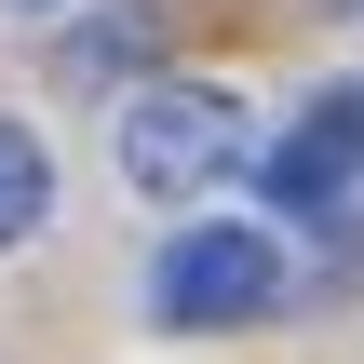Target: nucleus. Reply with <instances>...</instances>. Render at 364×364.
Returning a JSON list of instances; mask_svg holds the SVG:
<instances>
[{
    "label": "nucleus",
    "mask_w": 364,
    "mask_h": 364,
    "mask_svg": "<svg viewBox=\"0 0 364 364\" xmlns=\"http://www.w3.org/2000/svg\"><path fill=\"white\" fill-rule=\"evenodd\" d=\"M257 189L297 243H324L338 270H364V81H324L284 108V135L257 149Z\"/></svg>",
    "instance_id": "nucleus-1"
},
{
    "label": "nucleus",
    "mask_w": 364,
    "mask_h": 364,
    "mask_svg": "<svg viewBox=\"0 0 364 364\" xmlns=\"http://www.w3.org/2000/svg\"><path fill=\"white\" fill-rule=\"evenodd\" d=\"M108 162L135 203H203L230 176H257V122L216 95V81H135L122 122H108Z\"/></svg>",
    "instance_id": "nucleus-2"
},
{
    "label": "nucleus",
    "mask_w": 364,
    "mask_h": 364,
    "mask_svg": "<svg viewBox=\"0 0 364 364\" xmlns=\"http://www.w3.org/2000/svg\"><path fill=\"white\" fill-rule=\"evenodd\" d=\"M149 324L162 338H230V324H270L284 311V243L270 230H243V216H189V230H162L149 243Z\"/></svg>",
    "instance_id": "nucleus-3"
},
{
    "label": "nucleus",
    "mask_w": 364,
    "mask_h": 364,
    "mask_svg": "<svg viewBox=\"0 0 364 364\" xmlns=\"http://www.w3.org/2000/svg\"><path fill=\"white\" fill-rule=\"evenodd\" d=\"M149 41H162V14H149V0L68 14V27H54V81H122V68H149Z\"/></svg>",
    "instance_id": "nucleus-4"
},
{
    "label": "nucleus",
    "mask_w": 364,
    "mask_h": 364,
    "mask_svg": "<svg viewBox=\"0 0 364 364\" xmlns=\"http://www.w3.org/2000/svg\"><path fill=\"white\" fill-rule=\"evenodd\" d=\"M41 230H54V149L0 108V257H14V243H41Z\"/></svg>",
    "instance_id": "nucleus-5"
},
{
    "label": "nucleus",
    "mask_w": 364,
    "mask_h": 364,
    "mask_svg": "<svg viewBox=\"0 0 364 364\" xmlns=\"http://www.w3.org/2000/svg\"><path fill=\"white\" fill-rule=\"evenodd\" d=\"M0 14H54V27H68V14H81V0H0Z\"/></svg>",
    "instance_id": "nucleus-6"
},
{
    "label": "nucleus",
    "mask_w": 364,
    "mask_h": 364,
    "mask_svg": "<svg viewBox=\"0 0 364 364\" xmlns=\"http://www.w3.org/2000/svg\"><path fill=\"white\" fill-rule=\"evenodd\" d=\"M351 14H364V0H351Z\"/></svg>",
    "instance_id": "nucleus-7"
}]
</instances>
